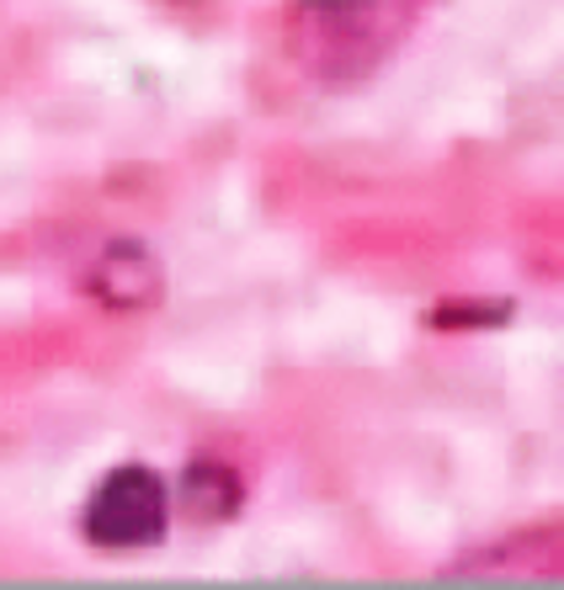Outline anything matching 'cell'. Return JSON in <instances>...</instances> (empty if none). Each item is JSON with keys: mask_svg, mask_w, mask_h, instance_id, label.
I'll return each mask as SVG.
<instances>
[{"mask_svg": "<svg viewBox=\"0 0 564 590\" xmlns=\"http://www.w3.org/2000/svg\"><path fill=\"white\" fill-rule=\"evenodd\" d=\"M426 0H287L282 54L330 91L373 80L415 33Z\"/></svg>", "mask_w": 564, "mask_h": 590, "instance_id": "obj_1", "label": "cell"}, {"mask_svg": "<svg viewBox=\"0 0 564 590\" xmlns=\"http://www.w3.org/2000/svg\"><path fill=\"white\" fill-rule=\"evenodd\" d=\"M560 553H564V538H560V521H543V527H522L512 538H495L490 548H474L463 553L453 569H443L447 580H480V575H532L538 564L554 575L560 569Z\"/></svg>", "mask_w": 564, "mask_h": 590, "instance_id": "obj_4", "label": "cell"}, {"mask_svg": "<svg viewBox=\"0 0 564 590\" xmlns=\"http://www.w3.org/2000/svg\"><path fill=\"white\" fill-rule=\"evenodd\" d=\"M176 495H181V506L198 516V521H230L245 506V479H240V469H230L219 458H192L181 469Z\"/></svg>", "mask_w": 564, "mask_h": 590, "instance_id": "obj_5", "label": "cell"}, {"mask_svg": "<svg viewBox=\"0 0 564 590\" xmlns=\"http://www.w3.org/2000/svg\"><path fill=\"white\" fill-rule=\"evenodd\" d=\"M512 319V298H443L437 309H426L432 330H490Z\"/></svg>", "mask_w": 564, "mask_h": 590, "instance_id": "obj_6", "label": "cell"}, {"mask_svg": "<svg viewBox=\"0 0 564 590\" xmlns=\"http://www.w3.org/2000/svg\"><path fill=\"white\" fill-rule=\"evenodd\" d=\"M171 532V489L150 463L107 469L81 506V538L102 553L155 548Z\"/></svg>", "mask_w": 564, "mask_h": 590, "instance_id": "obj_2", "label": "cell"}, {"mask_svg": "<svg viewBox=\"0 0 564 590\" xmlns=\"http://www.w3.org/2000/svg\"><path fill=\"white\" fill-rule=\"evenodd\" d=\"M81 293L91 304H102V309H118V315L161 309L165 304V267L144 239H107V245L96 250V261L85 267Z\"/></svg>", "mask_w": 564, "mask_h": 590, "instance_id": "obj_3", "label": "cell"}]
</instances>
